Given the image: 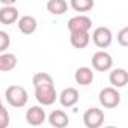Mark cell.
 <instances>
[{"mask_svg": "<svg viewBox=\"0 0 128 128\" xmlns=\"http://www.w3.org/2000/svg\"><path fill=\"white\" fill-rule=\"evenodd\" d=\"M5 98L8 101L9 106L12 107H24L29 101V95H27V90L23 88V86H18V84H12L9 86L6 90H5Z\"/></svg>", "mask_w": 128, "mask_h": 128, "instance_id": "cell-1", "label": "cell"}, {"mask_svg": "<svg viewBox=\"0 0 128 128\" xmlns=\"http://www.w3.org/2000/svg\"><path fill=\"white\" fill-rule=\"evenodd\" d=\"M98 100H100V104L106 108H114L120 104V94L118 89L108 86V88H104L100 90V95H98Z\"/></svg>", "mask_w": 128, "mask_h": 128, "instance_id": "cell-2", "label": "cell"}, {"mask_svg": "<svg viewBox=\"0 0 128 128\" xmlns=\"http://www.w3.org/2000/svg\"><path fill=\"white\" fill-rule=\"evenodd\" d=\"M83 124L86 128H101L104 124V112L96 107H90L83 114Z\"/></svg>", "mask_w": 128, "mask_h": 128, "instance_id": "cell-3", "label": "cell"}, {"mask_svg": "<svg viewBox=\"0 0 128 128\" xmlns=\"http://www.w3.org/2000/svg\"><path fill=\"white\" fill-rule=\"evenodd\" d=\"M92 66H94V70H96V71H100V72L110 71L112 66H113L112 54L107 53V51H104V50L96 51V53L92 56Z\"/></svg>", "mask_w": 128, "mask_h": 128, "instance_id": "cell-4", "label": "cell"}, {"mask_svg": "<svg viewBox=\"0 0 128 128\" xmlns=\"http://www.w3.org/2000/svg\"><path fill=\"white\" fill-rule=\"evenodd\" d=\"M92 41H94V44H95L96 47H100V48H107V47L112 44V41H113L112 30H110L108 27H104V26L96 27V29L94 30V33H92Z\"/></svg>", "mask_w": 128, "mask_h": 128, "instance_id": "cell-5", "label": "cell"}, {"mask_svg": "<svg viewBox=\"0 0 128 128\" xmlns=\"http://www.w3.org/2000/svg\"><path fill=\"white\" fill-rule=\"evenodd\" d=\"M92 27V20L88 15H76L68 21V29L71 33L77 32H89Z\"/></svg>", "mask_w": 128, "mask_h": 128, "instance_id": "cell-6", "label": "cell"}, {"mask_svg": "<svg viewBox=\"0 0 128 128\" xmlns=\"http://www.w3.org/2000/svg\"><path fill=\"white\" fill-rule=\"evenodd\" d=\"M35 96H36V100H38L39 104H42V106H51V104L56 102L57 92H56L54 86H45V88L35 89Z\"/></svg>", "mask_w": 128, "mask_h": 128, "instance_id": "cell-7", "label": "cell"}, {"mask_svg": "<svg viewBox=\"0 0 128 128\" xmlns=\"http://www.w3.org/2000/svg\"><path fill=\"white\" fill-rule=\"evenodd\" d=\"M47 119V114H45V110L41 107V106H32L30 108H27L26 112V120L29 125L32 126H39L45 122Z\"/></svg>", "mask_w": 128, "mask_h": 128, "instance_id": "cell-8", "label": "cell"}, {"mask_svg": "<svg viewBox=\"0 0 128 128\" xmlns=\"http://www.w3.org/2000/svg\"><path fill=\"white\" fill-rule=\"evenodd\" d=\"M78 90L76 88H66V89H63L59 95V101L63 107H72L78 102Z\"/></svg>", "mask_w": 128, "mask_h": 128, "instance_id": "cell-9", "label": "cell"}, {"mask_svg": "<svg viewBox=\"0 0 128 128\" xmlns=\"http://www.w3.org/2000/svg\"><path fill=\"white\" fill-rule=\"evenodd\" d=\"M18 18H20V14L15 6H2L0 8V23L2 24H5V26L14 24L18 21Z\"/></svg>", "mask_w": 128, "mask_h": 128, "instance_id": "cell-10", "label": "cell"}, {"mask_svg": "<svg viewBox=\"0 0 128 128\" xmlns=\"http://www.w3.org/2000/svg\"><path fill=\"white\" fill-rule=\"evenodd\" d=\"M108 80H110L112 88H114V89L124 88V86L128 83V72H126L124 68L112 70V72H110V76H108Z\"/></svg>", "mask_w": 128, "mask_h": 128, "instance_id": "cell-11", "label": "cell"}, {"mask_svg": "<svg viewBox=\"0 0 128 128\" xmlns=\"http://www.w3.org/2000/svg\"><path fill=\"white\" fill-rule=\"evenodd\" d=\"M48 122L54 128H66L70 124V118L63 110H53L48 114Z\"/></svg>", "mask_w": 128, "mask_h": 128, "instance_id": "cell-12", "label": "cell"}, {"mask_svg": "<svg viewBox=\"0 0 128 128\" xmlns=\"http://www.w3.org/2000/svg\"><path fill=\"white\" fill-rule=\"evenodd\" d=\"M17 26H18V29H20L21 33H24V35H32V33L36 30L38 23H36V18L32 17V15H23V17L18 18Z\"/></svg>", "mask_w": 128, "mask_h": 128, "instance_id": "cell-13", "label": "cell"}, {"mask_svg": "<svg viewBox=\"0 0 128 128\" xmlns=\"http://www.w3.org/2000/svg\"><path fill=\"white\" fill-rule=\"evenodd\" d=\"M74 78H76V83H77V84H80V86H89V84L94 82L95 76H94V71H92L90 68H88V66H80V68L76 71Z\"/></svg>", "mask_w": 128, "mask_h": 128, "instance_id": "cell-14", "label": "cell"}, {"mask_svg": "<svg viewBox=\"0 0 128 128\" xmlns=\"http://www.w3.org/2000/svg\"><path fill=\"white\" fill-rule=\"evenodd\" d=\"M70 41L72 44L74 48H78V50H83L89 45L90 42V35L89 32H77V33H71L70 36Z\"/></svg>", "mask_w": 128, "mask_h": 128, "instance_id": "cell-15", "label": "cell"}, {"mask_svg": "<svg viewBox=\"0 0 128 128\" xmlns=\"http://www.w3.org/2000/svg\"><path fill=\"white\" fill-rule=\"evenodd\" d=\"M17 66V56L14 53H2L0 54V71L9 72Z\"/></svg>", "mask_w": 128, "mask_h": 128, "instance_id": "cell-16", "label": "cell"}, {"mask_svg": "<svg viewBox=\"0 0 128 128\" xmlns=\"http://www.w3.org/2000/svg\"><path fill=\"white\" fill-rule=\"evenodd\" d=\"M47 9L53 15H62L68 9V3L65 0H48L47 2Z\"/></svg>", "mask_w": 128, "mask_h": 128, "instance_id": "cell-17", "label": "cell"}, {"mask_svg": "<svg viewBox=\"0 0 128 128\" xmlns=\"http://www.w3.org/2000/svg\"><path fill=\"white\" fill-rule=\"evenodd\" d=\"M32 83H33V88L38 89V88H45V86H54V80L50 74L47 72H38L33 76L32 78Z\"/></svg>", "mask_w": 128, "mask_h": 128, "instance_id": "cell-18", "label": "cell"}, {"mask_svg": "<svg viewBox=\"0 0 128 128\" xmlns=\"http://www.w3.org/2000/svg\"><path fill=\"white\" fill-rule=\"evenodd\" d=\"M71 8L77 12H88L94 8V0H71Z\"/></svg>", "mask_w": 128, "mask_h": 128, "instance_id": "cell-19", "label": "cell"}, {"mask_svg": "<svg viewBox=\"0 0 128 128\" xmlns=\"http://www.w3.org/2000/svg\"><path fill=\"white\" fill-rule=\"evenodd\" d=\"M11 45V38L5 30H0V53H3Z\"/></svg>", "mask_w": 128, "mask_h": 128, "instance_id": "cell-20", "label": "cell"}, {"mask_svg": "<svg viewBox=\"0 0 128 128\" xmlns=\"http://www.w3.org/2000/svg\"><path fill=\"white\" fill-rule=\"evenodd\" d=\"M9 122H11L9 112H8V108L3 107L2 110H0V128H8Z\"/></svg>", "mask_w": 128, "mask_h": 128, "instance_id": "cell-21", "label": "cell"}, {"mask_svg": "<svg viewBox=\"0 0 128 128\" xmlns=\"http://www.w3.org/2000/svg\"><path fill=\"white\" fill-rule=\"evenodd\" d=\"M116 39H118V42H119L122 47H126V45H128V27H122V29L119 30Z\"/></svg>", "mask_w": 128, "mask_h": 128, "instance_id": "cell-22", "label": "cell"}, {"mask_svg": "<svg viewBox=\"0 0 128 128\" xmlns=\"http://www.w3.org/2000/svg\"><path fill=\"white\" fill-rule=\"evenodd\" d=\"M3 108V102H2V98H0V110Z\"/></svg>", "mask_w": 128, "mask_h": 128, "instance_id": "cell-23", "label": "cell"}, {"mask_svg": "<svg viewBox=\"0 0 128 128\" xmlns=\"http://www.w3.org/2000/svg\"><path fill=\"white\" fill-rule=\"evenodd\" d=\"M104 128H118V126H113V125H107V126H104Z\"/></svg>", "mask_w": 128, "mask_h": 128, "instance_id": "cell-24", "label": "cell"}]
</instances>
